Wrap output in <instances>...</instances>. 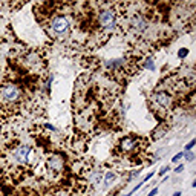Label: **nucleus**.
I'll return each instance as SVG.
<instances>
[{
    "label": "nucleus",
    "mask_w": 196,
    "mask_h": 196,
    "mask_svg": "<svg viewBox=\"0 0 196 196\" xmlns=\"http://www.w3.org/2000/svg\"><path fill=\"white\" fill-rule=\"evenodd\" d=\"M20 94L22 92H20L19 86H15V84H5V86L0 87V97H2V100L9 101V103L17 101L20 98Z\"/></svg>",
    "instance_id": "nucleus-1"
},
{
    "label": "nucleus",
    "mask_w": 196,
    "mask_h": 196,
    "mask_svg": "<svg viewBox=\"0 0 196 196\" xmlns=\"http://www.w3.org/2000/svg\"><path fill=\"white\" fill-rule=\"evenodd\" d=\"M68 29H69V23H68V20H66L65 17H55V19L52 20V31H54L55 34L61 35V34H65Z\"/></svg>",
    "instance_id": "nucleus-2"
},
{
    "label": "nucleus",
    "mask_w": 196,
    "mask_h": 196,
    "mask_svg": "<svg viewBox=\"0 0 196 196\" xmlns=\"http://www.w3.org/2000/svg\"><path fill=\"white\" fill-rule=\"evenodd\" d=\"M98 20H100L101 26H104V28H114V25H115V14H114V11L106 9V11H103L100 14Z\"/></svg>",
    "instance_id": "nucleus-3"
},
{
    "label": "nucleus",
    "mask_w": 196,
    "mask_h": 196,
    "mask_svg": "<svg viewBox=\"0 0 196 196\" xmlns=\"http://www.w3.org/2000/svg\"><path fill=\"white\" fill-rule=\"evenodd\" d=\"M29 152H31V147H29V146H20V147L12 153V156H14L15 161H19V162H25V161L28 159Z\"/></svg>",
    "instance_id": "nucleus-4"
},
{
    "label": "nucleus",
    "mask_w": 196,
    "mask_h": 196,
    "mask_svg": "<svg viewBox=\"0 0 196 196\" xmlns=\"http://www.w3.org/2000/svg\"><path fill=\"white\" fill-rule=\"evenodd\" d=\"M155 101H156L159 106H169L170 101H172V98H170L169 94H165V92H159V94L155 95Z\"/></svg>",
    "instance_id": "nucleus-5"
},
{
    "label": "nucleus",
    "mask_w": 196,
    "mask_h": 196,
    "mask_svg": "<svg viewBox=\"0 0 196 196\" xmlns=\"http://www.w3.org/2000/svg\"><path fill=\"white\" fill-rule=\"evenodd\" d=\"M121 147H123L124 150H130V149H133V147H135V140H133V138H126V140H123Z\"/></svg>",
    "instance_id": "nucleus-6"
},
{
    "label": "nucleus",
    "mask_w": 196,
    "mask_h": 196,
    "mask_svg": "<svg viewBox=\"0 0 196 196\" xmlns=\"http://www.w3.org/2000/svg\"><path fill=\"white\" fill-rule=\"evenodd\" d=\"M133 26H136V28H140V29H144V28H146V23H144V20H141L140 17H135V19H133Z\"/></svg>",
    "instance_id": "nucleus-7"
},
{
    "label": "nucleus",
    "mask_w": 196,
    "mask_h": 196,
    "mask_svg": "<svg viewBox=\"0 0 196 196\" xmlns=\"http://www.w3.org/2000/svg\"><path fill=\"white\" fill-rule=\"evenodd\" d=\"M114 179H115V173H111V172H109V173L106 175V178H104V186H106V187L111 186V184L114 182Z\"/></svg>",
    "instance_id": "nucleus-8"
},
{
    "label": "nucleus",
    "mask_w": 196,
    "mask_h": 196,
    "mask_svg": "<svg viewBox=\"0 0 196 196\" xmlns=\"http://www.w3.org/2000/svg\"><path fill=\"white\" fill-rule=\"evenodd\" d=\"M49 165L54 167V169H60V167H61V161H60L58 158H52V159L49 161Z\"/></svg>",
    "instance_id": "nucleus-9"
},
{
    "label": "nucleus",
    "mask_w": 196,
    "mask_h": 196,
    "mask_svg": "<svg viewBox=\"0 0 196 196\" xmlns=\"http://www.w3.org/2000/svg\"><path fill=\"white\" fill-rule=\"evenodd\" d=\"M182 156H184V152H179V153H176L175 156L172 158V162H178V161H179V159H181Z\"/></svg>",
    "instance_id": "nucleus-10"
},
{
    "label": "nucleus",
    "mask_w": 196,
    "mask_h": 196,
    "mask_svg": "<svg viewBox=\"0 0 196 196\" xmlns=\"http://www.w3.org/2000/svg\"><path fill=\"white\" fill-rule=\"evenodd\" d=\"M195 144H196V140H192V141L186 146V152H190V150L193 149V146H195Z\"/></svg>",
    "instance_id": "nucleus-11"
},
{
    "label": "nucleus",
    "mask_w": 196,
    "mask_h": 196,
    "mask_svg": "<svg viewBox=\"0 0 196 196\" xmlns=\"http://www.w3.org/2000/svg\"><path fill=\"white\" fill-rule=\"evenodd\" d=\"M182 158H186V159H187V161H193V153H192V152H184V156Z\"/></svg>",
    "instance_id": "nucleus-12"
},
{
    "label": "nucleus",
    "mask_w": 196,
    "mask_h": 196,
    "mask_svg": "<svg viewBox=\"0 0 196 196\" xmlns=\"http://www.w3.org/2000/svg\"><path fill=\"white\" fill-rule=\"evenodd\" d=\"M169 170H170V167H169V165H165V167H162V169L159 170V176H162V175H165V173H167Z\"/></svg>",
    "instance_id": "nucleus-13"
},
{
    "label": "nucleus",
    "mask_w": 196,
    "mask_h": 196,
    "mask_svg": "<svg viewBox=\"0 0 196 196\" xmlns=\"http://www.w3.org/2000/svg\"><path fill=\"white\" fill-rule=\"evenodd\" d=\"M187 54H189V51H187V49H181V51L178 52V55H179V58H182V57H186Z\"/></svg>",
    "instance_id": "nucleus-14"
},
{
    "label": "nucleus",
    "mask_w": 196,
    "mask_h": 196,
    "mask_svg": "<svg viewBox=\"0 0 196 196\" xmlns=\"http://www.w3.org/2000/svg\"><path fill=\"white\" fill-rule=\"evenodd\" d=\"M182 169H184V164H179V165H178V167L175 169V172H176V173H179V172H181Z\"/></svg>",
    "instance_id": "nucleus-15"
},
{
    "label": "nucleus",
    "mask_w": 196,
    "mask_h": 196,
    "mask_svg": "<svg viewBox=\"0 0 196 196\" xmlns=\"http://www.w3.org/2000/svg\"><path fill=\"white\" fill-rule=\"evenodd\" d=\"M156 193H158V189H153V190H150V193H149L147 196H155Z\"/></svg>",
    "instance_id": "nucleus-16"
},
{
    "label": "nucleus",
    "mask_w": 196,
    "mask_h": 196,
    "mask_svg": "<svg viewBox=\"0 0 196 196\" xmlns=\"http://www.w3.org/2000/svg\"><path fill=\"white\" fill-rule=\"evenodd\" d=\"M147 68H149V69H153V63H152V60H149V63H147Z\"/></svg>",
    "instance_id": "nucleus-17"
},
{
    "label": "nucleus",
    "mask_w": 196,
    "mask_h": 196,
    "mask_svg": "<svg viewBox=\"0 0 196 196\" xmlns=\"http://www.w3.org/2000/svg\"><path fill=\"white\" fill-rule=\"evenodd\" d=\"M152 176H153V173H149V175H147V176H146V178H144V181H147V179H150V178H152Z\"/></svg>",
    "instance_id": "nucleus-18"
},
{
    "label": "nucleus",
    "mask_w": 196,
    "mask_h": 196,
    "mask_svg": "<svg viewBox=\"0 0 196 196\" xmlns=\"http://www.w3.org/2000/svg\"><path fill=\"white\" fill-rule=\"evenodd\" d=\"M173 196H181V192H176V193H175Z\"/></svg>",
    "instance_id": "nucleus-19"
}]
</instances>
